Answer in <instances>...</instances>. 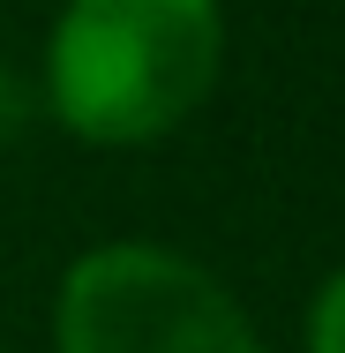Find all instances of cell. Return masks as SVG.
I'll list each match as a JSON object with an SVG mask.
<instances>
[{
  "label": "cell",
  "mask_w": 345,
  "mask_h": 353,
  "mask_svg": "<svg viewBox=\"0 0 345 353\" xmlns=\"http://www.w3.org/2000/svg\"><path fill=\"white\" fill-rule=\"evenodd\" d=\"M218 53V0H68L45 90L83 143H150L210 98Z\"/></svg>",
  "instance_id": "6da1fadb"
},
{
  "label": "cell",
  "mask_w": 345,
  "mask_h": 353,
  "mask_svg": "<svg viewBox=\"0 0 345 353\" xmlns=\"http://www.w3.org/2000/svg\"><path fill=\"white\" fill-rule=\"evenodd\" d=\"M53 353H263L233 285L180 248L105 241L53 301Z\"/></svg>",
  "instance_id": "7a4b0ae2"
},
{
  "label": "cell",
  "mask_w": 345,
  "mask_h": 353,
  "mask_svg": "<svg viewBox=\"0 0 345 353\" xmlns=\"http://www.w3.org/2000/svg\"><path fill=\"white\" fill-rule=\"evenodd\" d=\"M308 353H345V263L308 301Z\"/></svg>",
  "instance_id": "3957f363"
}]
</instances>
